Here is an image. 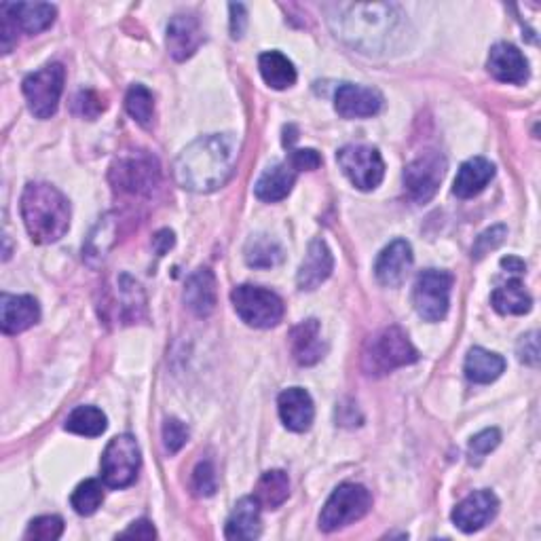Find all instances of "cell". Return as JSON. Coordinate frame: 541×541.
Here are the masks:
<instances>
[{
	"label": "cell",
	"instance_id": "cell-34",
	"mask_svg": "<svg viewBox=\"0 0 541 541\" xmlns=\"http://www.w3.org/2000/svg\"><path fill=\"white\" fill-rule=\"evenodd\" d=\"M102 501H104V489H102V484L93 478L81 482L70 497L74 512L81 514V516L96 514L102 506Z\"/></svg>",
	"mask_w": 541,
	"mask_h": 541
},
{
	"label": "cell",
	"instance_id": "cell-9",
	"mask_svg": "<svg viewBox=\"0 0 541 541\" xmlns=\"http://www.w3.org/2000/svg\"><path fill=\"white\" fill-rule=\"evenodd\" d=\"M142 465L138 440L121 434L108 442L102 455V480L110 489H125L134 484Z\"/></svg>",
	"mask_w": 541,
	"mask_h": 541
},
{
	"label": "cell",
	"instance_id": "cell-10",
	"mask_svg": "<svg viewBox=\"0 0 541 541\" xmlns=\"http://www.w3.org/2000/svg\"><path fill=\"white\" fill-rule=\"evenodd\" d=\"M455 277L449 271L427 269L417 277L413 301L425 322H442L451 305V288Z\"/></svg>",
	"mask_w": 541,
	"mask_h": 541
},
{
	"label": "cell",
	"instance_id": "cell-4",
	"mask_svg": "<svg viewBox=\"0 0 541 541\" xmlns=\"http://www.w3.org/2000/svg\"><path fill=\"white\" fill-rule=\"evenodd\" d=\"M419 360V351L410 343L408 334L389 326L372 337L362 353V368L370 377H385L396 368L410 366Z\"/></svg>",
	"mask_w": 541,
	"mask_h": 541
},
{
	"label": "cell",
	"instance_id": "cell-16",
	"mask_svg": "<svg viewBox=\"0 0 541 541\" xmlns=\"http://www.w3.org/2000/svg\"><path fill=\"white\" fill-rule=\"evenodd\" d=\"M203 43V30L195 15L178 13L167 24V51L176 62L189 60Z\"/></svg>",
	"mask_w": 541,
	"mask_h": 541
},
{
	"label": "cell",
	"instance_id": "cell-17",
	"mask_svg": "<svg viewBox=\"0 0 541 541\" xmlns=\"http://www.w3.org/2000/svg\"><path fill=\"white\" fill-rule=\"evenodd\" d=\"M410 267H413V248H410L408 241L396 239L379 254L375 275L379 284L387 288H398L404 284Z\"/></svg>",
	"mask_w": 541,
	"mask_h": 541
},
{
	"label": "cell",
	"instance_id": "cell-7",
	"mask_svg": "<svg viewBox=\"0 0 541 541\" xmlns=\"http://www.w3.org/2000/svg\"><path fill=\"white\" fill-rule=\"evenodd\" d=\"M231 303L241 320L254 328H273L284 317L282 298L260 286H237L231 292Z\"/></svg>",
	"mask_w": 541,
	"mask_h": 541
},
{
	"label": "cell",
	"instance_id": "cell-23",
	"mask_svg": "<svg viewBox=\"0 0 541 541\" xmlns=\"http://www.w3.org/2000/svg\"><path fill=\"white\" fill-rule=\"evenodd\" d=\"M216 277L210 269H197L184 288V303L197 317H208L216 309Z\"/></svg>",
	"mask_w": 541,
	"mask_h": 541
},
{
	"label": "cell",
	"instance_id": "cell-14",
	"mask_svg": "<svg viewBox=\"0 0 541 541\" xmlns=\"http://www.w3.org/2000/svg\"><path fill=\"white\" fill-rule=\"evenodd\" d=\"M499 499L491 491H476L465 497L459 506L453 510V522L455 527L463 533H474L482 527H487L489 522L497 516Z\"/></svg>",
	"mask_w": 541,
	"mask_h": 541
},
{
	"label": "cell",
	"instance_id": "cell-33",
	"mask_svg": "<svg viewBox=\"0 0 541 541\" xmlns=\"http://www.w3.org/2000/svg\"><path fill=\"white\" fill-rule=\"evenodd\" d=\"M125 108L129 117L138 125L151 127L155 121V98L144 85H132L125 96Z\"/></svg>",
	"mask_w": 541,
	"mask_h": 541
},
{
	"label": "cell",
	"instance_id": "cell-47",
	"mask_svg": "<svg viewBox=\"0 0 541 541\" xmlns=\"http://www.w3.org/2000/svg\"><path fill=\"white\" fill-rule=\"evenodd\" d=\"M501 267H503V269H508L510 273H525V271H527V265L522 263V260L516 258V256L501 258Z\"/></svg>",
	"mask_w": 541,
	"mask_h": 541
},
{
	"label": "cell",
	"instance_id": "cell-13",
	"mask_svg": "<svg viewBox=\"0 0 541 541\" xmlns=\"http://www.w3.org/2000/svg\"><path fill=\"white\" fill-rule=\"evenodd\" d=\"M446 174V159L438 151H427L410 161L404 170V186L417 203L432 199Z\"/></svg>",
	"mask_w": 541,
	"mask_h": 541
},
{
	"label": "cell",
	"instance_id": "cell-28",
	"mask_svg": "<svg viewBox=\"0 0 541 541\" xmlns=\"http://www.w3.org/2000/svg\"><path fill=\"white\" fill-rule=\"evenodd\" d=\"M290 495V480L288 474L282 470H271L260 476L254 499L258 501L260 508L265 510H277Z\"/></svg>",
	"mask_w": 541,
	"mask_h": 541
},
{
	"label": "cell",
	"instance_id": "cell-1",
	"mask_svg": "<svg viewBox=\"0 0 541 541\" xmlns=\"http://www.w3.org/2000/svg\"><path fill=\"white\" fill-rule=\"evenodd\" d=\"M237 138L233 134L203 136L189 144L174 163V178L191 193H212L225 186L237 163Z\"/></svg>",
	"mask_w": 541,
	"mask_h": 541
},
{
	"label": "cell",
	"instance_id": "cell-25",
	"mask_svg": "<svg viewBox=\"0 0 541 541\" xmlns=\"http://www.w3.org/2000/svg\"><path fill=\"white\" fill-rule=\"evenodd\" d=\"M296 174L298 172L288 161L271 165L269 170H265V174L258 178V182L254 186L256 197L260 201H267V203L286 199L292 191L294 182H296Z\"/></svg>",
	"mask_w": 541,
	"mask_h": 541
},
{
	"label": "cell",
	"instance_id": "cell-3",
	"mask_svg": "<svg viewBox=\"0 0 541 541\" xmlns=\"http://www.w3.org/2000/svg\"><path fill=\"white\" fill-rule=\"evenodd\" d=\"M22 218L34 244H55L70 227V203L51 184H28L22 195Z\"/></svg>",
	"mask_w": 541,
	"mask_h": 541
},
{
	"label": "cell",
	"instance_id": "cell-6",
	"mask_svg": "<svg viewBox=\"0 0 541 541\" xmlns=\"http://www.w3.org/2000/svg\"><path fill=\"white\" fill-rule=\"evenodd\" d=\"M372 508L370 491L362 484L345 482L330 495L326 506L320 514V529L326 533L339 531L343 527L353 525V522L362 520Z\"/></svg>",
	"mask_w": 541,
	"mask_h": 541
},
{
	"label": "cell",
	"instance_id": "cell-15",
	"mask_svg": "<svg viewBox=\"0 0 541 541\" xmlns=\"http://www.w3.org/2000/svg\"><path fill=\"white\" fill-rule=\"evenodd\" d=\"M334 108L343 119H366L375 117L383 108V96L377 89L345 83L337 89Z\"/></svg>",
	"mask_w": 541,
	"mask_h": 541
},
{
	"label": "cell",
	"instance_id": "cell-18",
	"mask_svg": "<svg viewBox=\"0 0 541 541\" xmlns=\"http://www.w3.org/2000/svg\"><path fill=\"white\" fill-rule=\"evenodd\" d=\"M489 72L501 83L522 85L529 81V62L518 47L510 43H497L489 55Z\"/></svg>",
	"mask_w": 541,
	"mask_h": 541
},
{
	"label": "cell",
	"instance_id": "cell-20",
	"mask_svg": "<svg viewBox=\"0 0 541 541\" xmlns=\"http://www.w3.org/2000/svg\"><path fill=\"white\" fill-rule=\"evenodd\" d=\"M277 410L282 423L292 429V432H307L315 417V406L311 396L303 387H290L279 394Z\"/></svg>",
	"mask_w": 541,
	"mask_h": 541
},
{
	"label": "cell",
	"instance_id": "cell-24",
	"mask_svg": "<svg viewBox=\"0 0 541 541\" xmlns=\"http://www.w3.org/2000/svg\"><path fill=\"white\" fill-rule=\"evenodd\" d=\"M493 176L495 165L484 157H474L459 167L453 193L459 199H472L487 189V184L493 180Z\"/></svg>",
	"mask_w": 541,
	"mask_h": 541
},
{
	"label": "cell",
	"instance_id": "cell-32",
	"mask_svg": "<svg viewBox=\"0 0 541 541\" xmlns=\"http://www.w3.org/2000/svg\"><path fill=\"white\" fill-rule=\"evenodd\" d=\"M493 307L501 313V315H522L531 311V296L527 294L525 286H522L518 279H512V282L499 286L493 296Z\"/></svg>",
	"mask_w": 541,
	"mask_h": 541
},
{
	"label": "cell",
	"instance_id": "cell-39",
	"mask_svg": "<svg viewBox=\"0 0 541 541\" xmlns=\"http://www.w3.org/2000/svg\"><path fill=\"white\" fill-rule=\"evenodd\" d=\"M499 442H501V432H499V429H495V427L484 429V432L476 434L472 438V442H470V457H472V461L474 459L480 461L484 455H489L491 451H495L497 446H499Z\"/></svg>",
	"mask_w": 541,
	"mask_h": 541
},
{
	"label": "cell",
	"instance_id": "cell-36",
	"mask_svg": "<svg viewBox=\"0 0 541 541\" xmlns=\"http://www.w3.org/2000/svg\"><path fill=\"white\" fill-rule=\"evenodd\" d=\"M62 533H64V520L60 516H41L30 522L24 537L34 539V541H53V539H60Z\"/></svg>",
	"mask_w": 541,
	"mask_h": 541
},
{
	"label": "cell",
	"instance_id": "cell-38",
	"mask_svg": "<svg viewBox=\"0 0 541 541\" xmlns=\"http://www.w3.org/2000/svg\"><path fill=\"white\" fill-rule=\"evenodd\" d=\"M186 442H189V427L178 419H167L163 423V444L167 453L176 455Z\"/></svg>",
	"mask_w": 541,
	"mask_h": 541
},
{
	"label": "cell",
	"instance_id": "cell-40",
	"mask_svg": "<svg viewBox=\"0 0 541 541\" xmlns=\"http://www.w3.org/2000/svg\"><path fill=\"white\" fill-rule=\"evenodd\" d=\"M506 235H508V229H506V227H501V225H499V227H493V229H489V231H484V233L476 239L474 250H472V256H474L476 260L484 258L491 250H495V248H499V246L503 244V239H506Z\"/></svg>",
	"mask_w": 541,
	"mask_h": 541
},
{
	"label": "cell",
	"instance_id": "cell-2",
	"mask_svg": "<svg viewBox=\"0 0 541 541\" xmlns=\"http://www.w3.org/2000/svg\"><path fill=\"white\" fill-rule=\"evenodd\" d=\"M330 24L337 36L364 53H375L389 47L402 26V13L396 5H332Z\"/></svg>",
	"mask_w": 541,
	"mask_h": 541
},
{
	"label": "cell",
	"instance_id": "cell-21",
	"mask_svg": "<svg viewBox=\"0 0 541 541\" xmlns=\"http://www.w3.org/2000/svg\"><path fill=\"white\" fill-rule=\"evenodd\" d=\"M332 267H334V258H332L330 248L326 246V241L313 239L303 258L301 269H298V275H296L298 288L315 290L317 286H322L330 277Z\"/></svg>",
	"mask_w": 541,
	"mask_h": 541
},
{
	"label": "cell",
	"instance_id": "cell-22",
	"mask_svg": "<svg viewBox=\"0 0 541 541\" xmlns=\"http://www.w3.org/2000/svg\"><path fill=\"white\" fill-rule=\"evenodd\" d=\"M292 358L301 366H313L324 358L326 345L322 341V328L317 320H307L290 332Z\"/></svg>",
	"mask_w": 541,
	"mask_h": 541
},
{
	"label": "cell",
	"instance_id": "cell-26",
	"mask_svg": "<svg viewBox=\"0 0 541 541\" xmlns=\"http://www.w3.org/2000/svg\"><path fill=\"white\" fill-rule=\"evenodd\" d=\"M227 539H258L260 537V506L254 497H244L233 508L227 529Z\"/></svg>",
	"mask_w": 541,
	"mask_h": 541
},
{
	"label": "cell",
	"instance_id": "cell-12",
	"mask_svg": "<svg viewBox=\"0 0 541 541\" xmlns=\"http://www.w3.org/2000/svg\"><path fill=\"white\" fill-rule=\"evenodd\" d=\"M337 161L349 182L360 191H372L383 182L385 163L377 148L364 144H349L337 153Z\"/></svg>",
	"mask_w": 541,
	"mask_h": 541
},
{
	"label": "cell",
	"instance_id": "cell-27",
	"mask_svg": "<svg viewBox=\"0 0 541 541\" xmlns=\"http://www.w3.org/2000/svg\"><path fill=\"white\" fill-rule=\"evenodd\" d=\"M503 370H506V360L482 347L470 349L468 358H465V377L480 385L493 383L501 377Z\"/></svg>",
	"mask_w": 541,
	"mask_h": 541
},
{
	"label": "cell",
	"instance_id": "cell-44",
	"mask_svg": "<svg viewBox=\"0 0 541 541\" xmlns=\"http://www.w3.org/2000/svg\"><path fill=\"white\" fill-rule=\"evenodd\" d=\"M231 36L233 39H241L248 26V13L244 5H231Z\"/></svg>",
	"mask_w": 541,
	"mask_h": 541
},
{
	"label": "cell",
	"instance_id": "cell-46",
	"mask_svg": "<svg viewBox=\"0 0 541 541\" xmlns=\"http://www.w3.org/2000/svg\"><path fill=\"white\" fill-rule=\"evenodd\" d=\"M155 250H157V254L159 256H163L167 250H172L174 248V233L172 231H159L157 235H155Z\"/></svg>",
	"mask_w": 541,
	"mask_h": 541
},
{
	"label": "cell",
	"instance_id": "cell-37",
	"mask_svg": "<svg viewBox=\"0 0 541 541\" xmlns=\"http://www.w3.org/2000/svg\"><path fill=\"white\" fill-rule=\"evenodd\" d=\"M191 489L197 497H210L216 493V472H214V465L210 461H201L197 465L195 472H193Z\"/></svg>",
	"mask_w": 541,
	"mask_h": 541
},
{
	"label": "cell",
	"instance_id": "cell-5",
	"mask_svg": "<svg viewBox=\"0 0 541 541\" xmlns=\"http://www.w3.org/2000/svg\"><path fill=\"white\" fill-rule=\"evenodd\" d=\"M55 7L47 3H3L0 5V45L11 53L17 45V32L28 36L47 30L55 22Z\"/></svg>",
	"mask_w": 541,
	"mask_h": 541
},
{
	"label": "cell",
	"instance_id": "cell-35",
	"mask_svg": "<svg viewBox=\"0 0 541 541\" xmlns=\"http://www.w3.org/2000/svg\"><path fill=\"white\" fill-rule=\"evenodd\" d=\"M119 290H121V317L127 324H134L136 320H140L138 309L140 311L146 309V298H144L140 286L127 275H121Z\"/></svg>",
	"mask_w": 541,
	"mask_h": 541
},
{
	"label": "cell",
	"instance_id": "cell-30",
	"mask_svg": "<svg viewBox=\"0 0 541 541\" xmlns=\"http://www.w3.org/2000/svg\"><path fill=\"white\" fill-rule=\"evenodd\" d=\"M284 260V250L269 235H254L246 244V263L252 269H273Z\"/></svg>",
	"mask_w": 541,
	"mask_h": 541
},
{
	"label": "cell",
	"instance_id": "cell-29",
	"mask_svg": "<svg viewBox=\"0 0 541 541\" xmlns=\"http://www.w3.org/2000/svg\"><path fill=\"white\" fill-rule=\"evenodd\" d=\"M258 68H260V74H263L265 83L273 89H288L296 83L294 64L279 51H267L260 55Z\"/></svg>",
	"mask_w": 541,
	"mask_h": 541
},
{
	"label": "cell",
	"instance_id": "cell-8",
	"mask_svg": "<svg viewBox=\"0 0 541 541\" xmlns=\"http://www.w3.org/2000/svg\"><path fill=\"white\" fill-rule=\"evenodd\" d=\"M66 70L62 64H47L24 79L22 91L28 100L30 113L39 119H51L58 113L64 91Z\"/></svg>",
	"mask_w": 541,
	"mask_h": 541
},
{
	"label": "cell",
	"instance_id": "cell-43",
	"mask_svg": "<svg viewBox=\"0 0 541 541\" xmlns=\"http://www.w3.org/2000/svg\"><path fill=\"white\" fill-rule=\"evenodd\" d=\"M290 165L296 172H313L322 165V157L313 148H301L290 155Z\"/></svg>",
	"mask_w": 541,
	"mask_h": 541
},
{
	"label": "cell",
	"instance_id": "cell-11",
	"mask_svg": "<svg viewBox=\"0 0 541 541\" xmlns=\"http://www.w3.org/2000/svg\"><path fill=\"white\" fill-rule=\"evenodd\" d=\"M110 180H113L115 189L129 195H151L161 180L159 163L153 155L146 153H132L121 157L113 170H110Z\"/></svg>",
	"mask_w": 541,
	"mask_h": 541
},
{
	"label": "cell",
	"instance_id": "cell-31",
	"mask_svg": "<svg viewBox=\"0 0 541 541\" xmlns=\"http://www.w3.org/2000/svg\"><path fill=\"white\" fill-rule=\"evenodd\" d=\"M64 427H66V432H70V434L85 436V438H98L106 432L108 421L100 408L79 406V408L72 410Z\"/></svg>",
	"mask_w": 541,
	"mask_h": 541
},
{
	"label": "cell",
	"instance_id": "cell-45",
	"mask_svg": "<svg viewBox=\"0 0 541 541\" xmlns=\"http://www.w3.org/2000/svg\"><path fill=\"white\" fill-rule=\"evenodd\" d=\"M121 539H127V537H136V539H155L157 537V531L153 527V522L148 520H136L132 522V527H129L127 531H123L119 535Z\"/></svg>",
	"mask_w": 541,
	"mask_h": 541
},
{
	"label": "cell",
	"instance_id": "cell-42",
	"mask_svg": "<svg viewBox=\"0 0 541 541\" xmlns=\"http://www.w3.org/2000/svg\"><path fill=\"white\" fill-rule=\"evenodd\" d=\"M516 353H518V360L522 364L537 366L539 364V339H537V332L525 334V337H522L518 341Z\"/></svg>",
	"mask_w": 541,
	"mask_h": 541
},
{
	"label": "cell",
	"instance_id": "cell-41",
	"mask_svg": "<svg viewBox=\"0 0 541 541\" xmlns=\"http://www.w3.org/2000/svg\"><path fill=\"white\" fill-rule=\"evenodd\" d=\"M104 102L98 96V93L93 91H81L77 98H74V113L87 117V119H96L102 110H104Z\"/></svg>",
	"mask_w": 541,
	"mask_h": 541
},
{
	"label": "cell",
	"instance_id": "cell-19",
	"mask_svg": "<svg viewBox=\"0 0 541 541\" xmlns=\"http://www.w3.org/2000/svg\"><path fill=\"white\" fill-rule=\"evenodd\" d=\"M41 317L39 303L32 296L3 294L0 296V326L5 334H20L32 328Z\"/></svg>",
	"mask_w": 541,
	"mask_h": 541
}]
</instances>
